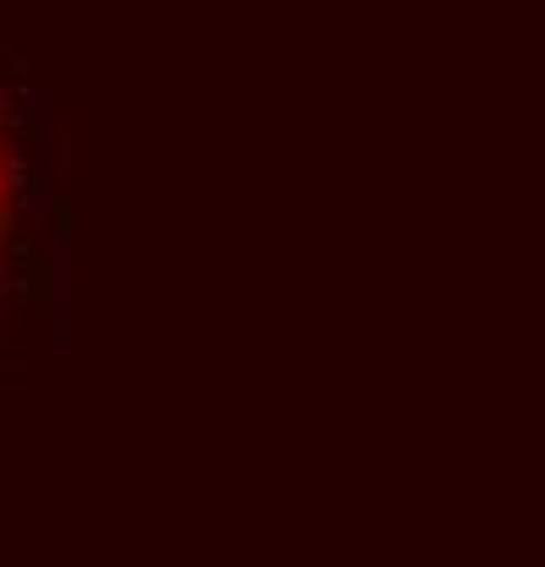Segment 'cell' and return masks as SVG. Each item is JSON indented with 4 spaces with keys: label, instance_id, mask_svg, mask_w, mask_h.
Segmentation results:
<instances>
[{
    "label": "cell",
    "instance_id": "cell-1",
    "mask_svg": "<svg viewBox=\"0 0 545 567\" xmlns=\"http://www.w3.org/2000/svg\"><path fill=\"white\" fill-rule=\"evenodd\" d=\"M28 208H33V175H28V142L0 93V311L11 306L28 251Z\"/></svg>",
    "mask_w": 545,
    "mask_h": 567
}]
</instances>
